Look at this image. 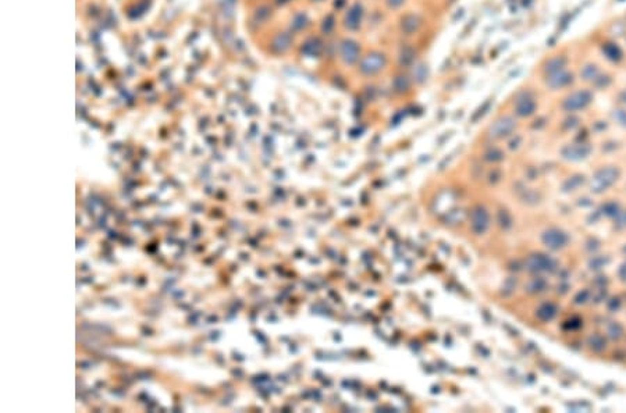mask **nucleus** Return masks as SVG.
<instances>
[{
	"label": "nucleus",
	"instance_id": "1",
	"mask_svg": "<svg viewBox=\"0 0 626 413\" xmlns=\"http://www.w3.org/2000/svg\"><path fill=\"white\" fill-rule=\"evenodd\" d=\"M387 62V56L383 52L373 50L359 60V72L365 77H374L386 69Z\"/></svg>",
	"mask_w": 626,
	"mask_h": 413
},
{
	"label": "nucleus",
	"instance_id": "2",
	"mask_svg": "<svg viewBox=\"0 0 626 413\" xmlns=\"http://www.w3.org/2000/svg\"><path fill=\"white\" fill-rule=\"evenodd\" d=\"M340 57L347 66H353V64L359 63V60L362 59L360 45L355 39L345 38L340 42Z\"/></svg>",
	"mask_w": 626,
	"mask_h": 413
},
{
	"label": "nucleus",
	"instance_id": "3",
	"mask_svg": "<svg viewBox=\"0 0 626 413\" xmlns=\"http://www.w3.org/2000/svg\"><path fill=\"white\" fill-rule=\"evenodd\" d=\"M617 177H618V171L615 168L610 167L600 170L591 181V191H594V192L605 191L610 185H612L614 182L617 181Z\"/></svg>",
	"mask_w": 626,
	"mask_h": 413
},
{
	"label": "nucleus",
	"instance_id": "4",
	"mask_svg": "<svg viewBox=\"0 0 626 413\" xmlns=\"http://www.w3.org/2000/svg\"><path fill=\"white\" fill-rule=\"evenodd\" d=\"M363 14H365V10H363L362 3L356 1V3L351 4L349 8L347 10V14L344 17L345 28L349 29V31H358L362 25Z\"/></svg>",
	"mask_w": 626,
	"mask_h": 413
},
{
	"label": "nucleus",
	"instance_id": "5",
	"mask_svg": "<svg viewBox=\"0 0 626 413\" xmlns=\"http://www.w3.org/2000/svg\"><path fill=\"white\" fill-rule=\"evenodd\" d=\"M422 27V18L420 15L415 14V13H407L401 17L400 20V31L404 35L412 36L415 35L416 32Z\"/></svg>",
	"mask_w": 626,
	"mask_h": 413
},
{
	"label": "nucleus",
	"instance_id": "6",
	"mask_svg": "<svg viewBox=\"0 0 626 413\" xmlns=\"http://www.w3.org/2000/svg\"><path fill=\"white\" fill-rule=\"evenodd\" d=\"M515 121L511 117H502L497 120L490 128V135L494 138H502L514 130Z\"/></svg>",
	"mask_w": 626,
	"mask_h": 413
},
{
	"label": "nucleus",
	"instance_id": "7",
	"mask_svg": "<svg viewBox=\"0 0 626 413\" xmlns=\"http://www.w3.org/2000/svg\"><path fill=\"white\" fill-rule=\"evenodd\" d=\"M543 241L549 248L559 249L566 244V235L559 230H549L543 235Z\"/></svg>",
	"mask_w": 626,
	"mask_h": 413
},
{
	"label": "nucleus",
	"instance_id": "8",
	"mask_svg": "<svg viewBox=\"0 0 626 413\" xmlns=\"http://www.w3.org/2000/svg\"><path fill=\"white\" fill-rule=\"evenodd\" d=\"M553 266V262L544 255H535L529 259V269L533 272H544Z\"/></svg>",
	"mask_w": 626,
	"mask_h": 413
},
{
	"label": "nucleus",
	"instance_id": "9",
	"mask_svg": "<svg viewBox=\"0 0 626 413\" xmlns=\"http://www.w3.org/2000/svg\"><path fill=\"white\" fill-rule=\"evenodd\" d=\"M589 100H590V98H589L587 93H575V95H572V96L566 99L565 107L568 110H577V109H582V107L587 105Z\"/></svg>",
	"mask_w": 626,
	"mask_h": 413
},
{
	"label": "nucleus",
	"instance_id": "10",
	"mask_svg": "<svg viewBox=\"0 0 626 413\" xmlns=\"http://www.w3.org/2000/svg\"><path fill=\"white\" fill-rule=\"evenodd\" d=\"M536 109V103L535 100L532 98H528V96H525V98H521L518 102H516V113L522 116V117H526V116H530L532 113L535 112Z\"/></svg>",
	"mask_w": 626,
	"mask_h": 413
},
{
	"label": "nucleus",
	"instance_id": "11",
	"mask_svg": "<svg viewBox=\"0 0 626 413\" xmlns=\"http://www.w3.org/2000/svg\"><path fill=\"white\" fill-rule=\"evenodd\" d=\"M589 152V149L587 147H582V146H569L563 153L565 156L568 157V159H572V160H577V159H583L584 156L587 154Z\"/></svg>",
	"mask_w": 626,
	"mask_h": 413
},
{
	"label": "nucleus",
	"instance_id": "12",
	"mask_svg": "<svg viewBox=\"0 0 626 413\" xmlns=\"http://www.w3.org/2000/svg\"><path fill=\"white\" fill-rule=\"evenodd\" d=\"M478 216L479 218L473 216V227H475L476 231L483 232L486 230V227H487L488 218H487V214L485 213V210H478Z\"/></svg>",
	"mask_w": 626,
	"mask_h": 413
},
{
	"label": "nucleus",
	"instance_id": "13",
	"mask_svg": "<svg viewBox=\"0 0 626 413\" xmlns=\"http://www.w3.org/2000/svg\"><path fill=\"white\" fill-rule=\"evenodd\" d=\"M414 62H415V52H414V49L412 48L404 49V52L400 55V63H401V66L409 67V66H412Z\"/></svg>",
	"mask_w": 626,
	"mask_h": 413
},
{
	"label": "nucleus",
	"instance_id": "14",
	"mask_svg": "<svg viewBox=\"0 0 626 413\" xmlns=\"http://www.w3.org/2000/svg\"><path fill=\"white\" fill-rule=\"evenodd\" d=\"M556 306L551 305V303H547V305L542 306V309L539 310V317L542 320H550V319H553V316L556 315Z\"/></svg>",
	"mask_w": 626,
	"mask_h": 413
},
{
	"label": "nucleus",
	"instance_id": "15",
	"mask_svg": "<svg viewBox=\"0 0 626 413\" xmlns=\"http://www.w3.org/2000/svg\"><path fill=\"white\" fill-rule=\"evenodd\" d=\"M334 28H336V18H334V15L329 14L327 17H324L323 24H322V31H323L324 34L329 35V34L333 32Z\"/></svg>",
	"mask_w": 626,
	"mask_h": 413
},
{
	"label": "nucleus",
	"instance_id": "16",
	"mask_svg": "<svg viewBox=\"0 0 626 413\" xmlns=\"http://www.w3.org/2000/svg\"><path fill=\"white\" fill-rule=\"evenodd\" d=\"M394 86L397 88V91H400V92L407 91V89L409 88V78L407 77V75H404V74L397 75L394 79Z\"/></svg>",
	"mask_w": 626,
	"mask_h": 413
},
{
	"label": "nucleus",
	"instance_id": "17",
	"mask_svg": "<svg viewBox=\"0 0 626 413\" xmlns=\"http://www.w3.org/2000/svg\"><path fill=\"white\" fill-rule=\"evenodd\" d=\"M276 46L278 48V49L281 50H285L288 49L289 46V36L288 35H281L280 36V39H278V42H276Z\"/></svg>",
	"mask_w": 626,
	"mask_h": 413
},
{
	"label": "nucleus",
	"instance_id": "18",
	"mask_svg": "<svg viewBox=\"0 0 626 413\" xmlns=\"http://www.w3.org/2000/svg\"><path fill=\"white\" fill-rule=\"evenodd\" d=\"M405 1H407V0H386V4H387L388 8L397 10V8H400L401 6H404V4H405Z\"/></svg>",
	"mask_w": 626,
	"mask_h": 413
},
{
	"label": "nucleus",
	"instance_id": "19",
	"mask_svg": "<svg viewBox=\"0 0 626 413\" xmlns=\"http://www.w3.org/2000/svg\"><path fill=\"white\" fill-rule=\"evenodd\" d=\"M621 275L624 277V280H626V263L622 267V270H621Z\"/></svg>",
	"mask_w": 626,
	"mask_h": 413
},
{
	"label": "nucleus",
	"instance_id": "20",
	"mask_svg": "<svg viewBox=\"0 0 626 413\" xmlns=\"http://www.w3.org/2000/svg\"><path fill=\"white\" fill-rule=\"evenodd\" d=\"M312 1H322V0H312Z\"/></svg>",
	"mask_w": 626,
	"mask_h": 413
}]
</instances>
